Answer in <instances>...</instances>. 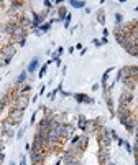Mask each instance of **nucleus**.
I'll return each instance as SVG.
<instances>
[{
    "label": "nucleus",
    "mask_w": 138,
    "mask_h": 165,
    "mask_svg": "<svg viewBox=\"0 0 138 165\" xmlns=\"http://www.w3.org/2000/svg\"><path fill=\"white\" fill-rule=\"evenodd\" d=\"M48 132H50V122L46 119H41V122L36 127V135H41V137H46Z\"/></svg>",
    "instance_id": "obj_1"
},
{
    "label": "nucleus",
    "mask_w": 138,
    "mask_h": 165,
    "mask_svg": "<svg viewBox=\"0 0 138 165\" xmlns=\"http://www.w3.org/2000/svg\"><path fill=\"white\" fill-rule=\"evenodd\" d=\"M22 119H23V111L22 109H12L10 111V114H9V120H12L13 124H20L22 122Z\"/></svg>",
    "instance_id": "obj_2"
},
{
    "label": "nucleus",
    "mask_w": 138,
    "mask_h": 165,
    "mask_svg": "<svg viewBox=\"0 0 138 165\" xmlns=\"http://www.w3.org/2000/svg\"><path fill=\"white\" fill-rule=\"evenodd\" d=\"M13 102H15V107H17V109L25 111L28 107V104H30V99H28L26 96H18V98L13 99Z\"/></svg>",
    "instance_id": "obj_3"
},
{
    "label": "nucleus",
    "mask_w": 138,
    "mask_h": 165,
    "mask_svg": "<svg viewBox=\"0 0 138 165\" xmlns=\"http://www.w3.org/2000/svg\"><path fill=\"white\" fill-rule=\"evenodd\" d=\"M26 38V30H23L22 27H17L15 28V31L13 33H12V40H13V41H22V40H25Z\"/></svg>",
    "instance_id": "obj_4"
},
{
    "label": "nucleus",
    "mask_w": 138,
    "mask_h": 165,
    "mask_svg": "<svg viewBox=\"0 0 138 165\" xmlns=\"http://www.w3.org/2000/svg\"><path fill=\"white\" fill-rule=\"evenodd\" d=\"M44 157H46V152H30V159L33 163H43L44 162Z\"/></svg>",
    "instance_id": "obj_5"
},
{
    "label": "nucleus",
    "mask_w": 138,
    "mask_h": 165,
    "mask_svg": "<svg viewBox=\"0 0 138 165\" xmlns=\"http://www.w3.org/2000/svg\"><path fill=\"white\" fill-rule=\"evenodd\" d=\"M0 51H2V53L5 55L7 58H12V56H13L15 53H17V46H15V45H12V43H10V45H5V46L2 48V50H0Z\"/></svg>",
    "instance_id": "obj_6"
},
{
    "label": "nucleus",
    "mask_w": 138,
    "mask_h": 165,
    "mask_svg": "<svg viewBox=\"0 0 138 165\" xmlns=\"http://www.w3.org/2000/svg\"><path fill=\"white\" fill-rule=\"evenodd\" d=\"M122 83L125 84V88L127 89L132 91L133 88H135V83H136V79L135 78H132V76H125V78H122Z\"/></svg>",
    "instance_id": "obj_7"
},
{
    "label": "nucleus",
    "mask_w": 138,
    "mask_h": 165,
    "mask_svg": "<svg viewBox=\"0 0 138 165\" xmlns=\"http://www.w3.org/2000/svg\"><path fill=\"white\" fill-rule=\"evenodd\" d=\"M99 162H100V165H107L109 162H110V157H109L107 149H102V150H100V154H99Z\"/></svg>",
    "instance_id": "obj_8"
},
{
    "label": "nucleus",
    "mask_w": 138,
    "mask_h": 165,
    "mask_svg": "<svg viewBox=\"0 0 138 165\" xmlns=\"http://www.w3.org/2000/svg\"><path fill=\"white\" fill-rule=\"evenodd\" d=\"M132 99H133V96H132V92H128V91H125L123 94L120 96V104H125V106H128L130 102H132Z\"/></svg>",
    "instance_id": "obj_9"
},
{
    "label": "nucleus",
    "mask_w": 138,
    "mask_h": 165,
    "mask_svg": "<svg viewBox=\"0 0 138 165\" xmlns=\"http://www.w3.org/2000/svg\"><path fill=\"white\" fill-rule=\"evenodd\" d=\"M18 27H22L23 30H26V28H31V27H33V22H31L30 18H26V17H22V18H20Z\"/></svg>",
    "instance_id": "obj_10"
},
{
    "label": "nucleus",
    "mask_w": 138,
    "mask_h": 165,
    "mask_svg": "<svg viewBox=\"0 0 138 165\" xmlns=\"http://www.w3.org/2000/svg\"><path fill=\"white\" fill-rule=\"evenodd\" d=\"M30 91H31V86H28V84H22V86L18 88V91L15 92V94H17V98H18V96H26Z\"/></svg>",
    "instance_id": "obj_11"
},
{
    "label": "nucleus",
    "mask_w": 138,
    "mask_h": 165,
    "mask_svg": "<svg viewBox=\"0 0 138 165\" xmlns=\"http://www.w3.org/2000/svg\"><path fill=\"white\" fill-rule=\"evenodd\" d=\"M74 98H76V101H78V102H87V104L94 102V99L89 98V96H86V94H76Z\"/></svg>",
    "instance_id": "obj_12"
},
{
    "label": "nucleus",
    "mask_w": 138,
    "mask_h": 165,
    "mask_svg": "<svg viewBox=\"0 0 138 165\" xmlns=\"http://www.w3.org/2000/svg\"><path fill=\"white\" fill-rule=\"evenodd\" d=\"M123 48L127 50V53H128V55L138 56V46H136V45H130V43H128V45H125Z\"/></svg>",
    "instance_id": "obj_13"
},
{
    "label": "nucleus",
    "mask_w": 138,
    "mask_h": 165,
    "mask_svg": "<svg viewBox=\"0 0 138 165\" xmlns=\"http://www.w3.org/2000/svg\"><path fill=\"white\" fill-rule=\"evenodd\" d=\"M17 27H18V25H15L13 22H10V23H7V25L3 27V30H5V33H7V35H12V33L15 31V28H17Z\"/></svg>",
    "instance_id": "obj_14"
},
{
    "label": "nucleus",
    "mask_w": 138,
    "mask_h": 165,
    "mask_svg": "<svg viewBox=\"0 0 138 165\" xmlns=\"http://www.w3.org/2000/svg\"><path fill=\"white\" fill-rule=\"evenodd\" d=\"M38 66H40V59H38V58H33V61L28 64V73H33V71H35Z\"/></svg>",
    "instance_id": "obj_15"
},
{
    "label": "nucleus",
    "mask_w": 138,
    "mask_h": 165,
    "mask_svg": "<svg viewBox=\"0 0 138 165\" xmlns=\"http://www.w3.org/2000/svg\"><path fill=\"white\" fill-rule=\"evenodd\" d=\"M115 38H117V41H119L122 46H125L128 43V35H115Z\"/></svg>",
    "instance_id": "obj_16"
},
{
    "label": "nucleus",
    "mask_w": 138,
    "mask_h": 165,
    "mask_svg": "<svg viewBox=\"0 0 138 165\" xmlns=\"http://www.w3.org/2000/svg\"><path fill=\"white\" fill-rule=\"evenodd\" d=\"M10 61H12V58H7V56L0 51V66H7Z\"/></svg>",
    "instance_id": "obj_17"
},
{
    "label": "nucleus",
    "mask_w": 138,
    "mask_h": 165,
    "mask_svg": "<svg viewBox=\"0 0 138 165\" xmlns=\"http://www.w3.org/2000/svg\"><path fill=\"white\" fill-rule=\"evenodd\" d=\"M71 5L74 7V9H81V7L86 5V2H82V0H71Z\"/></svg>",
    "instance_id": "obj_18"
},
{
    "label": "nucleus",
    "mask_w": 138,
    "mask_h": 165,
    "mask_svg": "<svg viewBox=\"0 0 138 165\" xmlns=\"http://www.w3.org/2000/svg\"><path fill=\"white\" fill-rule=\"evenodd\" d=\"M50 27H51V23H43V25L38 28V31H36V35H41V31H48V30H50Z\"/></svg>",
    "instance_id": "obj_19"
},
{
    "label": "nucleus",
    "mask_w": 138,
    "mask_h": 165,
    "mask_svg": "<svg viewBox=\"0 0 138 165\" xmlns=\"http://www.w3.org/2000/svg\"><path fill=\"white\" fill-rule=\"evenodd\" d=\"M58 13H59V18L61 20H64L67 17V12H66V7H59L58 9Z\"/></svg>",
    "instance_id": "obj_20"
},
{
    "label": "nucleus",
    "mask_w": 138,
    "mask_h": 165,
    "mask_svg": "<svg viewBox=\"0 0 138 165\" xmlns=\"http://www.w3.org/2000/svg\"><path fill=\"white\" fill-rule=\"evenodd\" d=\"M86 126H87V119L84 117V116H79V127L86 131Z\"/></svg>",
    "instance_id": "obj_21"
},
{
    "label": "nucleus",
    "mask_w": 138,
    "mask_h": 165,
    "mask_svg": "<svg viewBox=\"0 0 138 165\" xmlns=\"http://www.w3.org/2000/svg\"><path fill=\"white\" fill-rule=\"evenodd\" d=\"M105 101H107V106H109V109H110L112 116H113V102H112V98H110V94H109V96H105Z\"/></svg>",
    "instance_id": "obj_22"
},
{
    "label": "nucleus",
    "mask_w": 138,
    "mask_h": 165,
    "mask_svg": "<svg viewBox=\"0 0 138 165\" xmlns=\"http://www.w3.org/2000/svg\"><path fill=\"white\" fill-rule=\"evenodd\" d=\"M97 22H99V23H102V25L105 23V13H104L102 10H99V13H97Z\"/></svg>",
    "instance_id": "obj_23"
},
{
    "label": "nucleus",
    "mask_w": 138,
    "mask_h": 165,
    "mask_svg": "<svg viewBox=\"0 0 138 165\" xmlns=\"http://www.w3.org/2000/svg\"><path fill=\"white\" fill-rule=\"evenodd\" d=\"M123 23V17H122V13H115V27H119Z\"/></svg>",
    "instance_id": "obj_24"
},
{
    "label": "nucleus",
    "mask_w": 138,
    "mask_h": 165,
    "mask_svg": "<svg viewBox=\"0 0 138 165\" xmlns=\"http://www.w3.org/2000/svg\"><path fill=\"white\" fill-rule=\"evenodd\" d=\"M25 79H26V71H23V73L17 78V83H18V84H22L23 81H25Z\"/></svg>",
    "instance_id": "obj_25"
},
{
    "label": "nucleus",
    "mask_w": 138,
    "mask_h": 165,
    "mask_svg": "<svg viewBox=\"0 0 138 165\" xmlns=\"http://www.w3.org/2000/svg\"><path fill=\"white\" fill-rule=\"evenodd\" d=\"M44 74H46V64H44V66H41V70H40V73H38V76H40V78H43Z\"/></svg>",
    "instance_id": "obj_26"
},
{
    "label": "nucleus",
    "mask_w": 138,
    "mask_h": 165,
    "mask_svg": "<svg viewBox=\"0 0 138 165\" xmlns=\"http://www.w3.org/2000/svg\"><path fill=\"white\" fill-rule=\"evenodd\" d=\"M123 147L127 149V152H130V154H133V149H132V145H130L128 142H123Z\"/></svg>",
    "instance_id": "obj_27"
},
{
    "label": "nucleus",
    "mask_w": 138,
    "mask_h": 165,
    "mask_svg": "<svg viewBox=\"0 0 138 165\" xmlns=\"http://www.w3.org/2000/svg\"><path fill=\"white\" fill-rule=\"evenodd\" d=\"M69 25H71V15H67V17L66 18H64V27H69Z\"/></svg>",
    "instance_id": "obj_28"
},
{
    "label": "nucleus",
    "mask_w": 138,
    "mask_h": 165,
    "mask_svg": "<svg viewBox=\"0 0 138 165\" xmlns=\"http://www.w3.org/2000/svg\"><path fill=\"white\" fill-rule=\"evenodd\" d=\"M132 149H133V154H138V139L135 140V144H133Z\"/></svg>",
    "instance_id": "obj_29"
},
{
    "label": "nucleus",
    "mask_w": 138,
    "mask_h": 165,
    "mask_svg": "<svg viewBox=\"0 0 138 165\" xmlns=\"http://www.w3.org/2000/svg\"><path fill=\"white\" fill-rule=\"evenodd\" d=\"M23 134H25V129H20L18 134H17V137H18V139H22V137H23Z\"/></svg>",
    "instance_id": "obj_30"
},
{
    "label": "nucleus",
    "mask_w": 138,
    "mask_h": 165,
    "mask_svg": "<svg viewBox=\"0 0 138 165\" xmlns=\"http://www.w3.org/2000/svg\"><path fill=\"white\" fill-rule=\"evenodd\" d=\"M67 165H81V162H79V160H78V159H74V160H72V162H71V163H67Z\"/></svg>",
    "instance_id": "obj_31"
},
{
    "label": "nucleus",
    "mask_w": 138,
    "mask_h": 165,
    "mask_svg": "<svg viewBox=\"0 0 138 165\" xmlns=\"http://www.w3.org/2000/svg\"><path fill=\"white\" fill-rule=\"evenodd\" d=\"M133 134H135V137L138 139V124L135 126V129H133Z\"/></svg>",
    "instance_id": "obj_32"
},
{
    "label": "nucleus",
    "mask_w": 138,
    "mask_h": 165,
    "mask_svg": "<svg viewBox=\"0 0 138 165\" xmlns=\"http://www.w3.org/2000/svg\"><path fill=\"white\" fill-rule=\"evenodd\" d=\"M44 5H46V7H48V10H50L51 7H53V3H51V2H44Z\"/></svg>",
    "instance_id": "obj_33"
},
{
    "label": "nucleus",
    "mask_w": 138,
    "mask_h": 165,
    "mask_svg": "<svg viewBox=\"0 0 138 165\" xmlns=\"http://www.w3.org/2000/svg\"><path fill=\"white\" fill-rule=\"evenodd\" d=\"M25 43H26V38H25V40H22V41H18V45H20V46H23Z\"/></svg>",
    "instance_id": "obj_34"
},
{
    "label": "nucleus",
    "mask_w": 138,
    "mask_h": 165,
    "mask_svg": "<svg viewBox=\"0 0 138 165\" xmlns=\"http://www.w3.org/2000/svg\"><path fill=\"white\" fill-rule=\"evenodd\" d=\"M135 165H138V154H135Z\"/></svg>",
    "instance_id": "obj_35"
},
{
    "label": "nucleus",
    "mask_w": 138,
    "mask_h": 165,
    "mask_svg": "<svg viewBox=\"0 0 138 165\" xmlns=\"http://www.w3.org/2000/svg\"><path fill=\"white\" fill-rule=\"evenodd\" d=\"M2 107H3V104H2V102H0V111H2Z\"/></svg>",
    "instance_id": "obj_36"
},
{
    "label": "nucleus",
    "mask_w": 138,
    "mask_h": 165,
    "mask_svg": "<svg viewBox=\"0 0 138 165\" xmlns=\"http://www.w3.org/2000/svg\"><path fill=\"white\" fill-rule=\"evenodd\" d=\"M107 165H115V163H113V162H109V163H107Z\"/></svg>",
    "instance_id": "obj_37"
},
{
    "label": "nucleus",
    "mask_w": 138,
    "mask_h": 165,
    "mask_svg": "<svg viewBox=\"0 0 138 165\" xmlns=\"http://www.w3.org/2000/svg\"><path fill=\"white\" fill-rule=\"evenodd\" d=\"M10 165H15V163H13V162H12V163H10Z\"/></svg>",
    "instance_id": "obj_38"
},
{
    "label": "nucleus",
    "mask_w": 138,
    "mask_h": 165,
    "mask_svg": "<svg viewBox=\"0 0 138 165\" xmlns=\"http://www.w3.org/2000/svg\"><path fill=\"white\" fill-rule=\"evenodd\" d=\"M0 165H2V162H0Z\"/></svg>",
    "instance_id": "obj_39"
}]
</instances>
